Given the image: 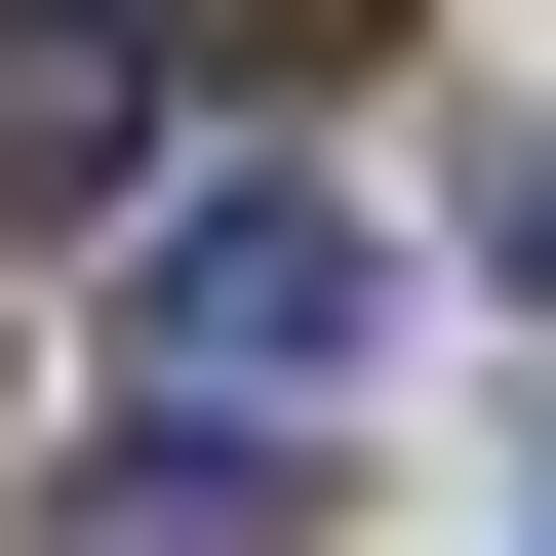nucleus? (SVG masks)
<instances>
[{"label":"nucleus","mask_w":556,"mask_h":556,"mask_svg":"<svg viewBox=\"0 0 556 556\" xmlns=\"http://www.w3.org/2000/svg\"><path fill=\"white\" fill-rule=\"evenodd\" d=\"M160 40H199V80H358L397 0H160Z\"/></svg>","instance_id":"obj_4"},{"label":"nucleus","mask_w":556,"mask_h":556,"mask_svg":"<svg viewBox=\"0 0 556 556\" xmlns=\"http://www.w3.org/2000/svg\"><path fill=\"white\" fill-rule=\"evenodd\" d=\"M517 278H556V160H517Z\"/></svg>","instance_id":"obj_5"},{"label":"nucleus","mask_w":556,"mask_h":556,"mask_svg":"<svg viewBox=\"0 0 556 556\" xmlns=\"http://www.w3.org/2000/svg\"><path fill=\"white\" fill-rule=\"evenodd\" d=\"M40 556H318V438H119L40 477Z\"/></svg>","instance_id":"obj_3"},{"label":"nucleus","mask_w":556,"mask_h":556,"mask_svg":"<svg viewBox=\"0 0 556 556\" xmlns=\"http://www.w3.org/2000/svg\"><path fill=\"white\" fill-rule=\"evenodd\" d=\"M119 318H160V397L199 438H318V397H358V199H160V278H119Z\"/></svg>","instance_id":"obj_1"},{"label":"nucleus","mask_w":556,"mask_h":556,"mask_svg":"<svg viewBox=\"0 0 556 556\" xmlns=\"http://www.w3.org/2000/svg\"><path fill=\"white\" fill-rule=\"evenodd\" d=\"M160 199V40L119 0H0V239H119Z\"/></svg>","instance_id":"obj_2"}]
</instances>
